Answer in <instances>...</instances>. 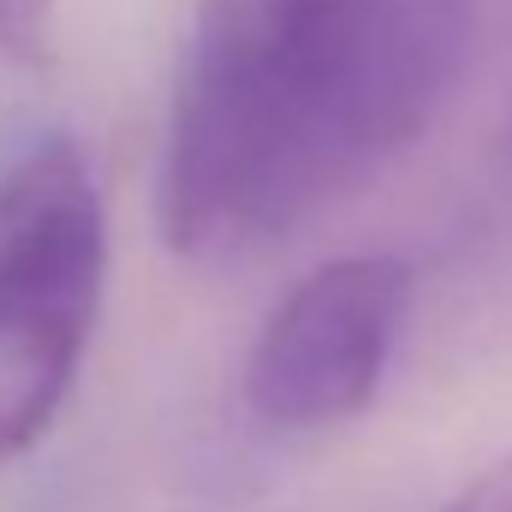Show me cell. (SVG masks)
<instances>
[{
    "label": "cell",
    "mask_w": 512,
    "mask_h": 512,
    "mask_svg": "<svg viewBox=\"0 0 512 512\" xmlns=\"http://www.w3.org/2000/svg\"><path fill=\"white\" fill-rule=\"evenodd\" d=\"M477 0H197L155 215L191 262L268 251L364 191L447 108Z\"/></svg>",
    "instance_id": "cell-1"
},
{
    "label": "cell",
    "mask_w": 512,
    "mask_h": 512,
    "mask_svg": "<svg viewBox=\"0 0 512 512\" xmlns=\"http://www.w3.org/2000/svg\"><path fill=\"white\" fill-rule=\"evenodd\" d=\"M108 280L102 191L72 137L30 143L0 173V471L72 399Z\"/></svg>",
    "instance_id": "cell-2"
},
{
    "label": "cell",
    "mask_w": 512,
    "mask_h": 512,
    "mask_svg": "<svg viewBox=\"0 0 512 512\" xmlns=\"http://www.w3.org/2000/svg\"><path fill=\"white\" fill-rule=\"evenodd\" d=\"M411 292L417 280L399 256L364 251L310 268L268 310L245 358V411L286 441L364 417L405 334Z\"/></svg>",
    "instance_id": "cell-3"
},
{
    "label": "cell",
    "mask_w": 512,
    "mask_h": 512,
    "mask_svg": "<svg viewBox=\"0 0 512 512\" xmlns=\"http://www.w3.org/2000/svg\"><path fill=\"white\" fill-rule=\"evenodd\" d=\"M54 18H60V0H0V54L18 66L48 60Z\"/></svg>",
    "instance_id": "cell-4"
},
{
    "label": "cell",
    "mask_w": 512,
    "mask_h": 512,
    "mask_svg": "<svg viewBox=\"0 0 512 512\" xmlns=\"http://www.w3.org/2000/svg\"><path fill=\"white\" fill-rule=\"evenodd\" d=\"M441 512H512V453L495 459V465H483Z\"/></svg>",
    "instance_id": "cell-5"
}]
</instances>
